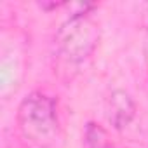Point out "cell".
<instances>
[{
    "mask_svg": "<svg viewBox=\"0 0 148 148\" xmlns=\"http://www.w3.org/2000/svg\"><path fill=\"white\" fill-rule=\"evenodd\" d=\"M16 122L23 138L37 146L52 145L59 134L56 101L38 91L23 98L16 112Z\"/></svg>",
    "mask_w": 148,
    "mask_h": 148,
    "instance_id": "1",
    "label": "cell"
},
{
    "mask_svg": "<svg viewBox=\"0 0 148 148\" xmlns=\"http://www.w3.org/2000/svg\"><path fill=\"white\" fill-rule=\"evenodd\" d=\"M99 26L87 14H73L56 33V56L70 66L84 63L98 47Z\"/></svg>",
    "mask_w": 148,
    "mask_h": 148,
    "instance_id": "2",
    "label": "cell"
},
{
    "mask_svg": "<svg viewBox=\"0 0 148 148\" xmlns=\"http://www.w3.org/2000/svg\"><path fill=\"white\" fill-rule=\"evenodd\" d=\"M136 117V103L125 91H113L106 99V119L115 129H124Z\"/></svg>",
    "mask_w": 148,
    "mask_h": 148,
    "instance_id": "3",
    "label": "cell"
},
{
    "mask_svg": "<svg viewBox=\"0 0 148 148\" xmlns=\"http://www.w3.org/2000/svg\"><path fill=\"white\" fill-rule=\"evenodd\" d=\"M84 138H86V148H112L106 132L96 124H87Z\"/></svg>",
    "mask_w": 148,
    "mask_h": 148,
    "instance_id": "4",
    "label": "cell"
}]
</instances>
